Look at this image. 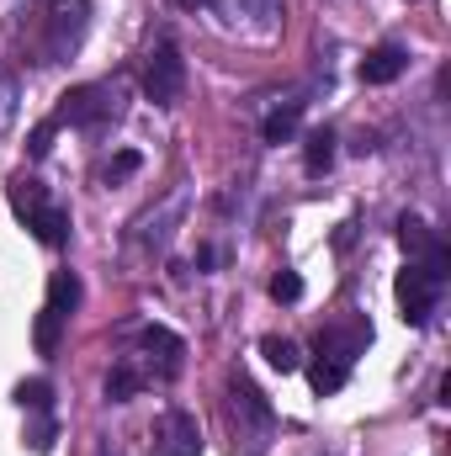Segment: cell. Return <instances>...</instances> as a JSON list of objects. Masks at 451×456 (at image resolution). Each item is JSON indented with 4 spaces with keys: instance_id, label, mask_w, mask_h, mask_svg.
<instances>
[{
    "instance_id": "44dd1931",
    "label": "cell",
    "mask_w": 451,
    "mask_h": 456,
    "mask_svg": "<svg viewBox=\"0 0 451 456\" xmlns=\"http://www.w3.org/2000/svg\"><path fill=\"white\" fill-rule=\"evenodd\" d=\"M138 165H144V159H138L133 149H122V154H117L112 165H107V186H122L127 175H138Z\"/></svg>"
},
{
    "instance_id": "2e32d148",
    "label": "cell",
    "mask_w": 451,
    "mask_h": 456,
    "mask_svg": "<svg viewBox=\"0 0 451 456\" xmlns=\"http://www.w3.org/2000/svg\"><path fill=\"white\" fill-rule=\"evenodd\" d=\"M138 387H144V371H138V366H112V371H107V398H112V403L138 398Z\"/></svg>"
},
{
    "instance_id": "9a60e30c",
    "label": "cell",
    "mask_w": 451,
    "mask_h": 456,
    "mask_svg": "<svg viewBox=\"0 0 451 456\" xmlns=\"http://www.w3.org/2000/svg\"><path fill=\"white\" fill-rule=\"evenodd\" d=\"M298 117H303L298 102H292V107H282V112H271L266 122H260V138H266V143H287V138L298 133Z\"/></svg>"
},
{
    "instance_id": "7c38bea8",
    "label": "cell",
    "mask_w": 451,
    "mask_h": 456,
    "mask_svg": "<svg viewBox=\"0 0 451 456\" xmlns=\"http://www.w3.org/2000/svg\"><path fill=\"white\" fill-rule=\"evenodd\" d=\"M345 377H350V366L335 361V355H319V361L308 366V382H314V393H319V398L340 393V387H345Z\"/></svg>"
},
{
    "instance_id": "30bf717a",
    "label": "cell",
    "mask_w": 451,
    "mask_h": 456,
    "mask_svg": "<svg viewBox=\"0 0 451 456\" xmlns=\"http://www.w3.org/2000/svg\"><path fill=\"white\" fill-rule=\"evenodd\" d=\"M48 308H53L59 319H70V314L80 308V276H75V271H53V276H48Z\"/></svg>"
},
{
    "instance_id": "5b68a950",
    "label": "cell",
    "mask_w": 451,
    "mask_h": 456,
    "mask_svg": "<svg viewBox=\"0 0 451 456\" xmlns=\"http://www.w3.org/2000/svg\"><path fill=\"white\" fill-rule=\"evenodd\" d=\"M398 308H404V324H414V330L436 314V281L420 265H404L398 271Z\"/></svg>"
},
{
    "instance_id": "ba28073f",
    "label": "cell",
    "mask_w": 451,
    "mask_h": 456,
    "mask_svg": "<svg viewBox=\"0 0 451 456\" xmlns=\"http://www.w3.org/2000/svg\"><path fill=\"white\" fill-rule=\"evenodd\" d=\"M398 244L409 249V265H420L430 249H441V239L430 233V224H425V218H414V213H404V218H398Z\"/></svg>"
},
{
    "instance_id": "e0dca14e",
    "label": "cell",
    "mask_w": 451,
    "mask_h": 456,
    "mask_svg": "<svg viewBox=\"0 0 451 456\" xmlns=\"http://www.w3.org/2000/svg\"><path fill=\"white\" fill-rule=\"evenodd\" d=\"M59 335H64V319H59L53 308H43L37 324H32V345H37V355H53V350H59Z\"/></svg>"
},
{
    "instance_id": "cb8c5ba5",
    "label": "cell",
    "mask_w": 451,
    "mask_h": 456,
    "mask_svg": "<svg viewBox=\"0 0 451 456\" xmlns=\"http://www.w3.org/2000/svg\"><path fill=\"white\" fill-rule=\"evenodd\" d=\"M350 239H356V224H340V233H335V244H340V249H350Z\"/></svg>"
},
{
    "instance_id": "ac0fdd59",
    "label": "cell",
    "mask_w": 451,
    "mask_h": 456,
    "mask_svg": "<svg viewBox=\"0 0 451 456\" xmlns=\"http://www.w3.org/2000/svg\"><path fill=\"white\" fill-rule=\"evenodd\" d=\"M234 398H239V409H244L255 425H271V409H266V398H260L250 382H234Z\"/></svg>"
},
{
    "instance_id": "5bb4252c",
    "label": "cell",
    "mask_w": 451,
    "mask_h": 456,
    "mask_svg": "<svg viewBox=\"0 0 451 456\" xmlns=\"http://www.w3.org/2000/svg\"><path fill=\"white\" fill-rule=\"evenodd\" d=\"M260 355H266V361H271V366H276L282 377L303 366V350H298L292 340H282V335H266V340H260Z\"/></svg>"
},
{
    "instance_id": "277c9868",
    "label": "cell",
    "mask_w": 451,
    "mask_h": 456,
    "mask_svg": "<svg viewBox=\"0 0 451 456\" xmlns=\"http://www.w3.org/2000/svg\"><path fill=\"white\" fill-rule=\"evenodd\" d=\"M202 452V430L186 409H165L154 419V456H197Z\"/></svg>"
},
{
    "instance_id": "9c48e42d",
    "label": "cell",
    "mask_w": 451,
    "mask_h": 456,
    "mask_svg": "<svg viewBox=\"0 0 451 456\" xmlns=\"http://www.w3.org/2000/svg\"><path fill=\"white\" fill-rule=\"evenodd\" d=\"M138 345H144L149 355H160V361H165V371H176V366H181V355H186V345H181V335H170L165 324H149V330L138 335Z\"/></svg>"
},
{
    "instance_id": "52a82bcc",
    "label": "cell",
    "mask_w": 451,
    "mask_h": 456,
    "mask_svg": "<svg viewBox=\"0 0 451 456\" xmlns=\"http://www.w3.org/2000/svg\"><path fill=\"white\" fill-rule=\"evenodd\" d=\"M27 228H32V239H37V244H48V249H64V244H70V213H64V208H53V202H48V208H37V213L27 218Z\"/></svg>"
},
{
    "instance_id": "603a6c76",
    "label": "cell",
    "mask_w": 451,
    "mask_h": 456,
    "mask_svg": "<svg viewBox=\"0 0 451 456\" xmlns=\"http://www.w3.org/2000/svg\"><path fill=\"white\" fill-rule=\"evenodd\" d=\"M16 122V80L11 75H0V133Z\"/></svg>"
},
{
    "instance_id": "6da1fadb",
    "label": "cell",
    "mask_w": 451,
    "mask_h": 456,
    "mask_svg": "<svg viewBox=\"0 0 451 456\" xmlns=\"http://www.w3.org/2000/svg\"><path fill=\"white\" fill-rule=\"evenodd\" d=\"M181 91H186V59H181L176 43H160V48L149 53V64H144V96H149L154 107H176Z\"/></svg>"
},
{
    "instance_id": "4fadbf2b",
    "label": "cell",
    "mask_w": 451,
    "mask_h": 456,
    "mask_svg": "<svg viewBox=\"0 0 451 456\" xmlns=\"http://www.w3.org/2000/svg\"><path fill=\"white\" fill-rule=\"evenodd\" d=\"M11 208H16V218H32L37 208H48V191H43V181H32V175H16V181H11Z\"/></svg>"
},
{
    "instance_id": "8fae6325",
    "label": "cell",
    "mask_w": 451,
    "mask_h": 456,
    "mask_svg": "<svg viewBox=\"0 0 451 456\" xmlns=\"http://www.w3.org/2000/svg\"><path fill=\"white\" fill-rule=\"evenodd\" d=\"M330 165H335V133L330 127H314L308 143H303V170L308 175H324Z\"/></svg>"
},
{
    "instance_id": "7402d4cb",
    "label": "cell",
    "mask_w": 451,
    "mask_h": 456,
    "mask_svg": "<svg viewBox=\"0 0 451 456\" xmlns=\"http://www.w3.org/2000/svg\"><path fill=\"white\" fill-rule=\"evenodd\" d=\"M53 133H59V122H53V117H48V122H37V127H32V138H27V154H32V159H43V154L53 149Z\"/></svg>"
},
{
    "instance_id": "3957f363",
    "label": "cell",
    "mask_w": 451,
    "mask_h": 456,
    "mask_svg": "<svg viewBox=\"0 0 451 456\" xmlns=\"http://www.w3.org/2000/svg\"><path fill=\"white\" fill-rule=\"evenodd\" d=\"M112 112L117 117V91L107 86H75V91H64L59 96V107H53V122L64 127H86V122H102V117Z\"/></svg>"
},
{
    "instance_id": "d6986e66",
    "label": "cell",
    "mask_w": 451,
    "mask_h": 456,
    "mask_svg": "<svg viewBox=\"0 0 451 456\" xmlns=\"http://www.w3.org/2000/svg\"><path fill=\"white\" fill-rule=\"evenodd\" d=\"M48 398H53V387H48L43 377H32V382H21V387H16V403H21V409H37V414H43V409H48Z\"/></svg>"
},
{
    "instance_id": "ffe728a7",
    "label": "cell",
    "mask_w": 451,
    "mask_h": 456,
    "mask_svg": "<svg viewBox=\"0 0 451 456\" xmlns=\"http://www.w3.org/2000/svg\"><path fill=\"white\" fill-rule=\"evenodd\" d=\"M271 297H276V303H298V297H303V276H298V271H276V276H271Z\"/></svg>"
},
{
    "instance_id": "8992f818",
    "label": "cell",
    "mask_w": 451,
    "mask_h": 456,
    "mask_svg": "<svg viewBox=\"0 0 451 456\" xmlns=\"http://www.w3.org/2000/svg\"><path fill=\"white\" fill-rule=\"evenodd\" d=\"M404 69H409V53L393 48V43H382V48H372V53L361 59V80H366V86H393Z\"/></svg>"
},
{
    "instance_id": "7a4b0ae2",
    "label": "cell",
    "mask_w": 451,
    "mask_h": 456,
    "mask_svg": "<svg viewBox=\"0 0 451 456\" xmlns=\"http://www.w3.org/2000/svg\"><path fill=\"white\" fill-rule=\"evenodd\" d=\"M43 11H48V43H43V64H53V59H64L75 43H80V32H86V0H43Z\"/></svg>"
}]
</instances>
